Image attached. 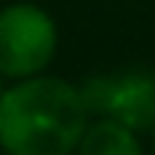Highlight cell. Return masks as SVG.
Masks as SVG:
<instances>
[{"label":"cell","instance_id":"obj_5","mask_svg":"<svg viewBox=\"0 0 155 155\" xmlns=\"http://www.w3.org/2000/svg\"><path fill=\"white\" fill-rule=\"evenodd\" d=\"M152 143H155V124H152Z\"/></svg>","mask_w":155,"mask_h":155},{"label":"cell","instance_id":"obj_3","mask_svg":"<svg viewBox=\"0 0 155 155\" xmlns=\"http://www.w3.org/2000/svg\"><path fill=\"white\" fill-rule=\"evenodd\" d=\"M89 117L111 120L143 133L155 124V73L149 70H120V73L92 76L79 86Z\"/></svg>","mask_w":155,"mask_h":155},{"label":"cell","instance_id":"obj_1","mask_svg":"<svg viewBox=\"0 0 155 155\" xmlns=\"http://www.w3.org/2000/svg\"><path fill=\"white\" fill-rule=\"evenodd\" d=\"M89 127L79 86L60 76H25L0 89L3 155H73Z\"/></svg>","mask_w":155,"mask_h":155},{"label":"cell","instance_id":"obj_4","mask_svg":"<svg viewBox=\"0 0 155 155\" xmlns=\"http://www.w3.org/2000/svg\"><path fill=\"white\" fill-rule=\"evenodd\" d=\"M73 155H143V143H139L136 130L111 120V117H95L89 120Z\"/></svg>","mask_w":155,"mask_h":155},{"label":"cell","instance_id":"obj_2","mask_svg":"<svg viewBox=\"0 0 155 155\" xmlns=\"http://www.w3.org/2000/svg\"><path fill=\"white\" fill-rule=\"evenodd\" d=\"M57 54V22L38 3L16 0L0 6V76L25 79L51 67Z\"/></svg>","mask_w":155,"mask_h":155}]
</instances>
